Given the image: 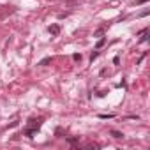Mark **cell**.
Here are the masks:
<instances>
[{
    "label": "cell",
    "mask_w": 150,
    "mask_h": 150,
    "mask_svg": "<svg viewBox=\"0 0 150 150\" xmlns=\"http://www.w3.org/2000/svg\"><path fill=\"white\" fill-rule=\"evenodd\" d=\"M41 125H42V118H30L27 124V129H25V136L34 138V134L41 129Z\"/></svg>",
    "instance_id": "cell-1"
},
{
    "label": "cell",
    "mask_w": 150,
    "mask_h": 150,
    "mask_svg": "<svg viewBox=\"0 0 150 150\" xmlns=\"http://www.w3.org/2000/svg\"><path fill=\"white\" fill-rule=\"evenodd\" d=\"M148 41V28H143L139 34V42H146Z\"/></svg>",
    "instance_id": "cell-2"
},
{
    "label": "cell",
    "mask_w": 150,
    "mask_h": 150,
    "mask_svg": "<svg viewBox=\"0 0 150 150\" xmlns=\"http://www.w3.org/2000/svg\"><path fill=\"white\" fill-rule=\"evenodd\" d=\"M48 30H50L51 35H58V34H60V25H51Z\"/></svg>",
    "instance_id": "cell-3"
},
{
    "label": "cell",
    "mask_w": 150,
    "mask_h": 150,
    "mask_svg": "<svg viewBox=\"0 0 150 150\" xmlns=\"http://www.w3.org/2000/svg\"><path fill=\"white\" fill-rule=\"evenodd\" d=\"M85 148H94V150H97V148H101V145H99V143H87Z\"/></svg>",
    "instance_id": "cell-4"
},
{
    "label": "cell",
    "mask_w": 150,
    "mask_h": 150,
    "mask_svg": "<svg viewBox=\"0 0 150 150\" xmlns=\"http://www.w3.org/2000/svg\"><path fill=\"white\" fill-rule=\"evenodd\" d=\"M111 136H113V138H117V139L124 138V134H122V132H118V131H111Z\"/></svg>",
    "instance_id": "cell-5"
},
{
    "label": "cell",
    "mask_w": 150,
    "mask_h": 150,
    "mask_svg": "<svg viewBox=\"0 0 150 150\" xmlns=\"http://www.w3.org/2000/svg\"><path fill=\"white\" fill-rule=\"evenodd\" d=\"M50 62H51V58H44V60H41V62H39V65H48Z\"/></svg>",
    "instance_id": "cell-6"
},
{
    "label": "cell",
    "mask_w": 150,
    "mask_h": 150,
    "mask_svg": "<svg viewBox=\"0 0 150 150\" xmlns=\"http://www.w3.org/2000/svg\"><path fill=\"white\" fill-rule=\"evenodd\" d=\"M72 58H74V60H81V55H80V53H76V55H72Z\"/></svg>",
    "instance_id": "cell-7"
},
{
    "label": "cell",
    "mask_w": 150,
    "mask_h": 150,
    "mask_svg": "<svg viewBox=\"0 0 150 150\" xmlns=\"http://www.w3.org/2000/svg\"><path fill=\"white\" fill-rule=\"evenodd\" d=\"M104 42H106V39H101V41H99V42H97V48H101V46H103V44H104Z\"/></svg>",
    "instance_id": "cell-8"
},
{
    "label": "cell",
    "mask_w": 150,
    "mask_h": 150,
    "mask_svg": "<svg viewBox=\"0 0 150 150\" xmlns=\"http://www.w3.org/2000/svg\"><path fill=\"white\" fill-rule=\"evenodd\" d=\"M145 2H148V0H136V6H139V4H145Z\"/></svg>",
    "instance_id": "cell-9"
},
{
    "label": "cell",
    "mask_w": 150,
    "mask_h": 150,
    "mask_svg": "<svg viewBox=\"0 0 150 150\" xmlns=\"http://www.w3.org/2000/svg\"><path fill=\"white\" fill-rule=\"evenodd\" d=\"M97 55H99V53H97V51H94V53H92V57H90V60H94V58H97Z\"/></svg>",
    "instance_id": "cell-10"
}]
</instances>
